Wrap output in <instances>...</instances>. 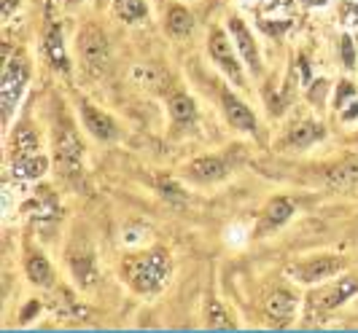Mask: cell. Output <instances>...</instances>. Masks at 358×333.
I'll return each mask as SVG.
<instances>
[{"label":"cell","instance_id":"cell-1","mask_svg":"<svg viewBox=\"0 0 358 333\" xmlns=\"http://www.w3.org/2000/svg\"><path fill=\"white\" fill-rule=\"evenodd\" d=\"M124 277L138 293H157L170 277V258L164 250L138 253L124 261Z\"/></svg>","mask_w":358,"mask_h":333},{"label":"cell","instance_id":"cell-2","mask_svg":"<svg viewBox=\"0 0 358 333\" xmlns=\"http://www.w3.org/2000/svg\"><path fill=\"white\" fill-rule=\"evenodd\" d=\"M54 156H57V170L65 177H76L81 172L84 161V145L78 140L73 124L59 116L57 119V135H54Z\"/></svg>","mask_w":358,"mask_h":333},{"label":"cell","instance_id":"cell-3","mask_svg":"<svg viewBox=\"0 0 358 333\" xmlns=\"http://www.w3.org/2000/svg\"><path fill=\"white\" fill-rule=\"evenodd\" d=\"M27 75H30V65L22 54H14L6 68H3V87H0V94H3V119H8L14 113V108L19 105V97L27 87Z\"/></svg>","mask_w":358,"mask_h":333},{"label":"cell","instance_id":"cell-4","mask_svg":"<svg viewBox=\"0 0 358 333\" xmlns=\"http://www.w3.org/2000/svg\"><path fill=\"white\" fill-rule=\"evenodd\" d=\"M342 269H345V261H342V258H334V256H321V258H313V261L288 266V274H291L294 280L305 282V285H313V282L329 280V277L340 274Z\"/></svg>","mask_w":358,"mask_h":333},{"label":"cell","instance_id":"cell-5","mask_svg":"<svg viewBox=\"0 0 358 333\" xmlns=\"http://www.w3.org/2000/svg\"><path fill=\"white\" fill-rule=\"evenodd\" d=\"M208 43H210V54H213V59L218 62V68L227 73L234 84L243 87L245 84V75H243V68H240V57L234 54V46L232 40L227 38V33L224 30H213Z\"/></svg>","mask_w":358,"mask_h":333},{"label":"cell","instance_id":"cell-6","mask_svg":"<svg viewBox=\"0 0 358 333\" xmlns=\"http://www.w3.org/2000/svg\"><path fill=\"white\" fill-rule=\"evenodd\" d=\"M78 49L81 57L87 59V68H103L108 62V40L97 27H87L78 38Z\"/></svg>","mask_w":358,"mask_h":333},{"label":"cell","instance_id":"cell-7","mask_svg":"<svg viewBox=\"0 0 358 333\" xmlns=\"http://www.w3.org/2000/svg\"><path fill=\"white\" fill-rule=\"evenodd\" d=\"M81 119H84V124L90 126V132L97 138V140L110 142L119 138L116 121H113L110 116H106L103 110H97L94 105H90V103H81Z\"/></svg>","mask_w":358,"mask_h":333},{"label":"cell","instance_id":"cell-8","mask_svg":"<svg viewBox=\"0 0 358 333\" xmlns=\"http://www.w3.org/2000/svg\"><path fill=\"white\" fill-rule=\"evenodd\" d=\"M221 103H224L227 121L232 124L234 129H243V132H253L256 129V116L248 110V105L243 100L234 97L229 89H221Z\"/></svg>","mask_w":358,"mask_h":333},{"label":"cell","instance_id":"cell-9","mask_svg":"<svg viewBox=\"0 0 358 333\" xmlns=\"http://www.w3.org/2000/svg\"><path fill=\"white\" fill-rule=\"evenodd\" d=\"M296 312V298L286 293V290H275L272 296L264 301V315L275 323V325H288Z\"/></svg>","mask_w":358,"mask_h":333},{"label":"cell","instance_id":"cell-10","mask_svg":"<svg viewBox=\"0 0 358 333\" xmlns=\"http://www.w3.org/2000/svg\"><path fill=\"white\" fill-rule=\"evenodd\" d=\"M43 49H46V57L57 71L68 73V54H65V40H62V27L59 22L52 19L49 27H46V38H43Z\"/></svg>","mask_w":358,"mask_h":333},{"label":"cell","instance_id":"cell-11","mask_svg":"<svg viewBox=\"0 0 358 333\" xmlns=\"http://www.w3.org/2000/svg\"><path fill=\"white\" fill-rule=\"evenodd\" d=\"M186 175L192 177L194 183H213V180H221V177L227 175V164H224V158L218 156L197 158V161L189 164Z\"/></svg>","mask_w":358,"mask_h":333},{"label":"cell","instance_id":"cell-12","mask_svg":"<svg viewBox=\"0 0 358 333\" xmlns=\"http://www.w3.org/2000/svg\"><path fill=\"white\" fill-rule=\"evenodd\" d=\"M229 30H232L234 46L240 49V57L245 59V65H248L253 73H259V52H256V43H253L248 27H245L240 19H229Z\"/></svg>","mask_w":358,"mask_h":333},{"label":"cell","instance_id":"cell-13","mask_svg":"<svg viewBox=\"0 0 358 333\" xmlns=\"http://www.w3.org/2000/svg\"><path fill=\"white\" fill-rule=\"evenodd\" d=\"M331 191H350L358 186V158H345L342 164L331 167V172L326 177Z\"/></svg>","mask_w":358,"mask_h":333},{"label":"cell","instance_id":"cell-14","mask_svg":"<svg viewBox=\"0 0 358 333\" xmlns=\"http://www.w3.org/2000/svg\"><path fill=\"white\" fill-rule=\"evenodd\" d=\"M291 215H294V205H291V199H283V196L272 199V202L267 205V210H264V226H259V234H267L269 228L283 226Z\"/></svg>","mask_w":358,"mask_h":333},{"label":"cell","instance_id":"cell-15","mask_svg":"<svg viewBox=\"0 0 358 333\" xmlns=\"http://www.w3.org/2000/svg\"><path fill=\"white\" fill-rule=\"evenodd\" d=\"M326 135V129H323L321 124L315 121H305V124H296L294 129H291V135H288V145H294V148H310L313 142H318Z\"/></svg>","mask_w":358,"mask_h":333},{"label":"cell","instance_id":"cell-16","mask_svg":"<svg viewBox=\"0 0 358 333\" xmlns=\"http://www.w3.org/2000/svg\"><path fill=\"white\" fill-rule=\"evenodd\" d=\"M49 170V158L43 154H27L14 158V175L17 177H41Z\"/></svg>","mask_w":358,"mask_h":333},{"label":"cell","instance_id":"cell-17","mask_svg":"<svg viewBox=\"0 0 358 333\" xmlns=\"http://www.w3.org/2000/svg\"><path fill=\"white\" fill-rule=\"evenodd\" d=\"M353 293H358V282L353 280V277H348V280H342L334 290L321 293V296H318V306H321V309H334V306L345 304Z\"/></svg>","mask_w":358,"mask_h":333},{"label":"cell","instance_id":"cell-18","mask_svg":"<svg viewBox=\"0 0 358 333\" xmlns=\"http://www.w3.org/2000/svg\"><path fill=\"white\" fill-rule=\"evenodd\" d=\"M170 116H173V121L178 124V126H192L194 119H197V108L192 103V97L176 94V97L170 100Z\"/></svg>","mask_w":358,"mask_h":333},{"label":"cell","instance_id":"cell-19","mask_svg":"<svg viewBox=\"0 0 358 333\" xmlns=\"http://www.w3.org/2000/svg\"><path fill=\"white\" fill-rule=\"evenodd\" d=\"M192 27H194V19L192 14L183 8V6H173L170 11H167V33L176 38H183L192 33Z\"/></svg>","mask_w":358,"mask_h":333},{"label":"cell","instance_id":"cell-20","mask_svg":"<svg viewBox=\"0 0 358 333\" xmlns=\"http://www.w3.org/2000/svg\"><path fill=\"white\" fill-rule=\"evenodd\" d=\"M27 277H30V282H36V285H52L54 272L43 256H30L27 258Z\"/></svg>","mask_w":358,"mask_h":333},{"label":"cell","instance_id":"cell-21","mask_svg":"<svg viewBox=\"0 0 358 333\" xmlns=\"http://www.w3.org/2000/svg\"><path fill=\"white\" fill-rule=\"evenodd\" d=\"M116 14L124 22H141L145 17L143 0H116Z\"/></svg>","mask_w":358,"mask_h":333},{"label":"cell","instance_id":"cell-22","mask_svg":"<svg viewBox=\"0 0 358 333\" xmlns=\"http://www.w3.org/2000/svg\"><path fill=\"white\" fill-rule=\"evenodd\" d=\"M208 325H210V328H218V331H234V323H229L227 312H224L215 301L210 304V309H208Z\"/></svg>","mask_w":358,"mask_h":333},{"label":"cell","instance_id":"cell-23","mask_svg":"<svg viewBox=\"0 0 358 333\" xmlns=\"http://www.w3.org/2000/svg\"><path fill=\"white\" fill-rule=\"evenodd\" d=\"M73 269H76V277L84 282V285L94 282V263H92L90 256H76L73 258Z\"/></svg>","mask_w":358,"mask_h":333},{"label":"cell","instance_id":"cell-24","mask_svg":"<svg viewBox=\"0 0 358 333\" xmlns=\"http://www.w3.org/2000/svg\"><path fill=\"white\" fill-rule=\"evenodd\" d=\"M159 188H162V193L170 199V202H183V191H180V188L176 186V183H173V180H162Z\"/></svg>","mask_w":358,"mask_h":333},{"label":"cell","instance_id":"cell-25","mask_svg":"<svg viewBox=\"0 0 358 333\" xmlns=\"http://www.w3.org/2000/svg\"><path fill=\"white\" fill-rule=\"evenodd\" d=\"M342 59L348 68H356V52H353V40L350 38H342Z\"/></svg>","mask_w":358,"mask_h":333},{"label":"cell","instance_id":"cell-26","mask_svg":"<svg viewBox=\"0 0 358 333\" xmlns=\"http://www.w3.org/2000/svg\"><path fill=\"white\" fill-rule=\"evenodd\" d=\"M17 3L19 0H3V17H8V14L17 8Z\"/></svg>","mask_w":358,"mask_h":333},{"label":"cell","instance_id":"cell-27","mask_svg":"<svg viewBox=\"0 0 358 333\" xmlns=\"http://www.w3.org/2000/svg\"><path fill=\"white\" fill-rule=\"evenodd\" d=\"M73 3H78V0H73Z\"/></svg>","mask_w":358,"mask_h":333}]
</instances>
